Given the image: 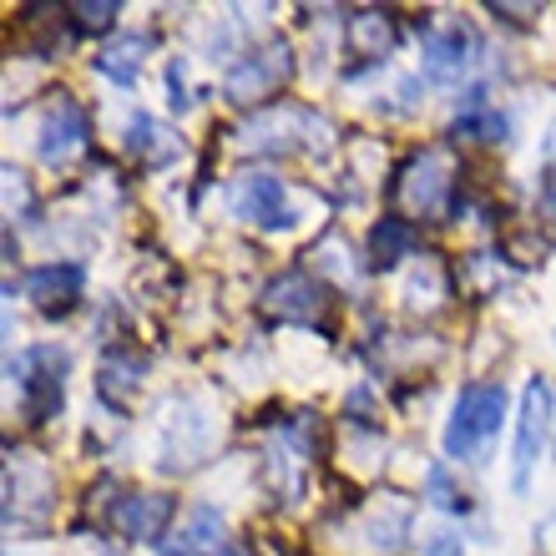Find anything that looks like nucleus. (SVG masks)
<instances>
[{
	"instance_id": "f257e3e1",
	"label": "nucleus",
	"mask_w": 556,
	"mask_h": 556,
	"mask_svg": "<svg viewBox=\"0 0 556 556\" xmlns=\"http://www.w3.org/2000/svg\"><path fill=\"white\" fill-rule=\"evenodd\" d=\"M501 420H506V390H501L496 380L466 384L451 410V425H445V455H451V460H476V455H485L491 440L501 435Z\"/></svg>"
},
{
	"instance_id": "f03ea898",
	"label": "nucleus",
	"mask_w": 556,
	"mask_h": 556,
	"mask_svg": "<svg viewBox=\"0 0 556 556\" xmlns=\"http://www.w3.org/2000/svg\"><path fill=\"white\" fill-rule=\"evenodd\" d=\"M289 72H293L289 41H268L264 51H249V56H238L233 66H228V76H223V97H228L233 106L264 102V97H274V91L289 81Z\"/></svg>"
},
{
	"instance_id": "7ed1b4c3",
	"label": "nucleus",
	"mask_w": 556,
	"mask_h": 556,
	"mask_svg": "<svg viewBox=\"0 0 556 556\" xmlns=\"http://www.w3.org/2000/svg\"><path fill=\"white\" fill-rule=\"evenodd\" d=\"M552 410H556L552 384L536 375V380L521 390V415H516V466H511L516 491L531 485V470H536V460H542V451H546V435H552Z\"/></svg>"
},
{
	"instance_id": "20e7f679",
	"label": "nucleus",
	"mask_w": 556,
	"mask_h": 556,
	"mask_svg": "<svg viewBox=\"0 0 556 556\" xmlns=\"http://www.w3.org/2000/svg\"><path fill=\"white\" fill-rule=\"evenodd\" d=\"M213 440H218V420L207 410L203 400H182L177 415L162 425V470L173 476V470H192L213 451Z\"/></svg>"
},
{
	"instance_id": "39448f33",
	"label": "nucleus",
	"mask_w": 556,
	"mask_h": 556,
	"mask_svg": "<svg viewBox=\"0 0 556 556\" xmlns=\"http://www.w3.org/2000/svg\"><path fill=\"white\" fill-rule=\"evenodd\" d=\"M228 213H233L238 223L289 228L293 213H289V188H283V177H274V173H243V177H233V188H228Z\"/></svg>"
},
{
	"instance_id": "423d86ee",
	"label": "nucleus",
	"mask_w": 556,
	"mask_h": 556,
	"mask_svg": "<svg viewBox=\"0 0 556 556\" xmlns=\"http://www.w3.org/2000/svg\"><path fill=\"white\" fill-rule=\"evenodd\" d=\"M87 137H91V122H87V112L61 91L56 97V106L46 112V122H41V162L46 167H66L72 157H81L87 152Z\"/></svg>"
},
{
	"instance_id": "0eeeda50",
	"label": "nucleus",
	"mask_w": 556,
	"mask_h": 556,
	"mask_svg": "<svg viewBox=\"0 0 556 556\" xmlns=\"http://www.w3.org/2000/svg\"><path fill=\"white\" fill-rule=\"evenodd\" d=\"M400 192H405V203H410L415 213H435V207L445 203V192H451V162H445V152H440V147H425L420 157L405 167Z\"/></svg>"
},
{
	"instance_id": "6e6552de",
	"label": "nucleus",
	"mask_w": 556,
	"mask_h": 556,
	"mask_svg": "<svg viewBox=\"0 0 556 556\" xmlns=\"http://www.w3.org/2000/svg\"><path fill=\"white\" fill-rule=\"evenodd\" d=\"M87 289V268L81 264H41L26 274V299H36V308L46 314H66Z\"/></svg>"
},
{
	"instance_id": "1a4fd4ad",
	"label": "nucleus",
	"mask_w": 556,
	"mask_h": 556,
	"mask_svg": "<svg viewBox=\"0 0 556 556\" xmlns=\"http://www.w3.org/2000/svg\"><path fill=\"white\" fill-rule=\"evenodd\" d=\"M264 304L274 308V314H283V319H314L324 299H319V283H314V278L299 274V268H289V274L268 278Z\"/></svg>"
},
{
	"instance_id": "9d476101",
	"label": "nucleus",
	"mask_w": 556,
	"mask_h": 556,
	"mask_svg": "<svg viewBox=\"0 0 556 556\" xmlns=\"http://www.w3.org/2000/svg\"><path fill=\"white\" fill-rule=\"evenodd\" d=\"M173 521V501L157 496V491H147V496H127L117 506V531L122 536H132V542H157L162 531Z\"/></svg>"
},
{
	"instance_id": "9b49d317",
	"label": "nucleus",
	"mask_w": 556,
	"mask_h": 556,
	"mask_svg": "<svg viewBox=\"0 0 556 556\" xmlns=\"http://www.w3.org/2000/svg\"><path fill=\"white\" fill-rule=\"evenodd\" d=\"M410 501L405 496H384L380 501V511L369 516L365 521V546L369 552H400V546H405V536H410Z\"/></svg>"
},
{
	"instance_id": "f8f14e48",
	"label": "nucleus",
	"mask_w": 556,
	"mask_h": 556,
	"mask_svg": "<svg viewBox=\"0 0 556 556\" xmlns=\"http://www.w3.org/2000/svg\"><path fill=\"white\" fill-rule=\"evenodd\" d=\"M223 552V511L218 506H192L182 531L173 536V556H218Z\"/></svg>"
},
{
	"instance_id": "ddd939ff",
	"label": "nucleus",
	"mask_w": 556,
	"mask_h": 556,
	"mask_svg": "<svg viewBox=\"0 0 556 556\" xmlns=\"http://www.w3.org/2000/svg\"><path fill=\"white\" fill-rule=\"evenodd\" d=\"M142 384V359L137 354H106L97 365V395L112 405V410H127V400L137 395Z\"/></svg>"
},
{
	"instance_id": "4468645a",
	"label": "nucleus",
	"mask_w": 556,
	"mask_h": 556,
	"mask_svg": "<svg viewBox=\"0 0 556 556\" xmlns=\"http://www.w3.org/2000/svg\"><path fill=\"white\" fill-rule=\"evenodd\" d=\"M127 152H132L142 167H167V162L177 157V137L162 127V122H152L147 112H137L132 122H127Z\"/></svg>"
},
{
	"instance_id": "2eb2a0df",
	"label": "nucleus",
	"mask_w": 556,
	"mask_h": 556,
	"mask_svg": "<svg viewBox=\"0 0 556 556\" xmlns=\"http://www.w3.org/2000/svg\"><path fill=\"white\" fill-rule=\"evenodd\" d=\"M470 36L460 26H451V30H435L430 41H425V72L435 76V81H455V76L470 66Z\"/></svg>"
},
{
	"instance_id": "dca6fc26",
	"label": "nucleus",
	"mask_w": 556,
	"mask_h": 556,
	"mask_svg": "<svg viewBox=\"0 0 556 556\" xmlns=\"http://www.w3.org/2000/svg\"><path fill=\"white\" fill-rule=\"evenodd\" d=\"M147 46H152V36H122V41H112L106 51H97V72H102L106 81H117V87H132L137 76H142Z\"/></svg>"
},
{
	"instance_id": "f3484780",
	"label": "nucleus",
	"mask_w": 556,
	"mask_h": 556,
	"mask_svg": "<svg viewBox=\"0 0 556 556\" xmlns=\"http://www.w3.org/2000/svg\"><path fill=\"white\" fill-rule=\"evenodd\" d=\"M354 56H384L395 46V15L390 11H359L350 15V30H344Z\"/></svg>"
},
{
	"instance_id": "a211bd4d",
	"label": "nucleus",
	"mask_w": 556,
	"mask_h": 556,
	"mask_svg": "<svg viewBox=\"0 0 556 556\" xmlns=\"http://www.w3.org/2000/svg\"><path fill=\"white\" fill-rule=\"evenodd\" d=\"M369 253H375V264L380 268H395L400 258H410L415 253L410 218H380L375 223V233H369Z\"/></svg>"
},
{
	"instance_id": "6ab92c4d",
	"label": "nucleus",
	"mask_w": 556,
	"mask_h": 556,
	"mask_svg": "<svg viewBox=\"0 0 556 556\" xmlns=\"http://www.w3.org/2000/svg\"><path fill=\"white\" fill-rule=\"evenodd\" d=\"M264 476H268V485H274L283 501H299L304 496V455H299V445H274L268 451V460H264Z\"/></svg>"
},
{
	"instance_id": "aec40b11",
	"label": "nucleus",
	"mask_w": 556,
	"mask_h": 556,
	"mask_svg": "<svg viewBox=\"0 0 556 556\" xmlns=\"http://www.w3.org/2000/svg\"><path fill=\"white\" fill-rule=\"evenodd\" d=\"M440 299H445V274H440L435 258H420L415 278L405 283V304H410V308H435Z\"/></svg>"
},
{
	"instance_id": "412c9836",
	"label": "nucleus",
	"mask_w": 556,
	"mask_h": 556,
	"mask_svg": "<svg viewBox=\"0 0 556 556\" xmlns=\"http://www.w3.org/2000/svg\"><path fill=\"white\" fill-rule=\"evenodd\" d=\"M425 496L435 501L440 511H460V506H466L460 491L451 485V476H445V466H430V476H425Z\"/></svg>"
},
{
	"instance_id": "4be33fe9",
	"label": "nucleus",
	"mask_w": 556,
	"mask_h": 556,
	"mask_svg": "<svg viewBox=\"0 0 556 556\" xmlns=\"http://www.w3.org/2000/svg\"><path fill=\"white\" fill-rule=\"evenodd\" d=\"M117 15H122L117 0H102V5H76V26L81 30H112Z\"/></svg>"
},
{
	"instance_id": "5701e85b",
	"label": "nucleus",
	"mask_w": 556,
	"mask_h": 556,
	"mask_svg": "<svg viewBox=\"0 0 556 556\" xmlns=\"http://www.w3.org/2000/svg\"><path fill=\"white\" fill-rule=\"evenodd\" d=\"M319 258H324V268H329V274H339V278H354V268L344 264V258H350V249H344V243H324V249H319Z\"/></svg>"
},
{
	"instance_id": "b1692460",
	"label": "nucleus",
	"mask_w": 556,
	"mask_h": 556,
	"mask_svg": "<svg viewBox=\"0 0 556 556\" xmlns=\"http://www.w3.org/2000/svg\"><path fill=\"white\" fill-rule=\"evenodd\" d=\"M425 556H466V546H460L455 531H435V536L425 542Z\"/></svg>"
},
{
	"instance_id": "393cba45",
	"label": "nucleus",
	"mask_w": 556,
	"mask_h": 556,
	"mask_svg": "<svg viewBox=\"0 0 556 556\" xmlns=\"http://www.w3.org/2000/svg\"><path fill=\"white\" fill-rule=\"evenodd\" d=\"M167 87H173V106L177 112H188V72H182V61H173V66H167Z\"/></svg>"
},
{
	"instance_id": "a878e982",
	"label": "nucleus",
	"mask_w": 556,
	"mask_h": 556,
	"mask_svg": "<svg viewBox=\"0 0 556 556\" xmlns=\"http://www.w3.org/2000/svg\"><path fill=\"white\" fill-rule=\"evenodd\" d=\"M536 546H542L546 556H556V511L546 516V521H536Z\"/></svg>"
},
{
	"instance_id": "bb28decb",
	"label": "nucleus",
	"mask_w": 556,
	"mask_h": 556,
	"mask_svg": "<svg viewBox=\"0 0 556 556\" xmlns=\"http://www.w3.org/2000/svg\"><path fill=\"white\" fill-rule=\"evenodd\" d=\"M91 556H117L112 546H102V542H91Z\"/></svg>"
},
{
	"instance_id": "cd10ccee",
	"label": "nucleus",
	"mask_w": 556,
	"mask_h": 556,
	"mask_svg": "<svg viewBox=\"0 0 556 556\" xmlns=\"http://www.w3.org/2000/svg\"><path fill=\"white\" fill-rule=\"evenodd\" d=\"M546 157L556 162V127H552V137H546Z\"/></svg>"
},
{
	"instance_id": "c85d7f7f",
	"label": "nucleus",
	"mask_w": 556,
	"mask_h": 556,
	"mask_svg": "<svg viewBox=\"0 0 556 556\" xmlns=\"http://www.w3.org/2000/svg\"><path fill=\"white\" fill-rule=\"evenodd\" d=\"M218 556H249V552H238V546H223V552Z\"/></svg>"
},
{
	"instance_id": "c756f323",
	"label": "nucleus",
	"mask_w": 556,
	"mask_h": 556,
	"mask_svg": "<svg viewBox=\"0 0 556 556\" xmlns=\"http://www.w3.org/2000/svg\"><path fill=\"white\" fill-rule=\"evenodd\" d=\"M546 207H552V213H556V192H552V198H546Z\"/></svg>"
}]
</instances>
